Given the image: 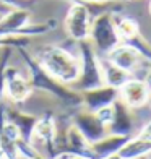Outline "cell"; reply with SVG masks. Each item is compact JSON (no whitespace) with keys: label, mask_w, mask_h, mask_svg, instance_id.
Here are the masks:
<instances>
[{"label":"cell","mask_w":151,"mask_h":159,"mask_svg":"<svg viewBox=\"0 0 151 159\" xmlns=\"http://www.w3.org/2000/svg\"><path fill=\"white\" fill-rule=\"evenodd\" d=\"M20 55L23 57L25 65L28 71H30V83L33 86V89H39L52 94L55 99H59L62 104H65L67 107L76 109V107L83 106V98L80 91L71 89L70 86L63 84L62 81H59L57 78H54L52 75H49L47 71L42 68V65L38 62L36 57H33L30 52H26L25 47L16 49Z\"/></svg>","instance_id":"cell-1"},{"label":"cell","mask_w":151,"mask_h":159,"mask_svg":"<svg viewBox=\"0 0 151 159\" xmlns=\"http://www.w3.org/2000/svg\"><path fill=\"white\" fill-rule=\"evenodd\" d=\"M38 62L49 75H52L63 84H73L80 76V59L63 47H44L39 54Z\"/></svg>","instance_id":"cell-2"},{"label":"cell","mask_w":151,"mask_h":159,"mask_svg":"<svg viewBox=\"0 0 151 159\" xmlns=\"http://www.w3.org/2000/svg\"><path fill=\"white\" fill-rule=\"evenodd\" d=\"M78 50H80V76L73 83L75 91H89L104 86V78L103 71H101L99 65V57L96 54L94 47L91 46V42L80 41L78 42Z\"/></svg>","instance_id":"cell-3"},{"label":"cell","mask_w":151,"mask_h":159,"mask_svg":"<svg viewBox=\"0 0 151 159\" xmlns=\"http://www.w3.org/2000/svg\"><path fill=\"white\" fill-rule=\"evenodd\" d=\"M91 46L94 47L96 54L107 55L112 49H116L120 44V38L116 30L114 15L103 13L91 21L89 28V39Z\"/></svg>","instance_id":"cell-4"},{"label":"cell","mask_w":151,"mask_h":159,"mask_svg":"<svg viewBox=\"0 0 151 159\" xmlns=\"http://www.w3.org/2000/svg\"><path fill=\"white\" fill-rule=\"evenodd\" d=\"M91 15L85 3L76 2L67 13L65 18V31L75 41L89 39V28H91Z\"/></svg>","instance_id":"cell-5"},{"label":"cell","mask_w":151,"mask_h":159,"mask_svg":"<svg viewBox=\"0 0 151 159\" xmlns=\"http://www.w3.org/2000/svg\"><path fill=\"white\" fill-rule=\"evenodd\" d=\"M71 124H73L78 130L81 132V135L88 140L91 144L99 141L101 138H104L107 135V127L98 119V115L94 112L89 111H78L71 117Z\"/></svg>","instance_id":"cell-6"},{"label":"cell","mask_w":151,"mask_h":159,"mask_svg":"<svg viewBox=\"0 0 151 159\" xmlns=\"http://www.w3.org/2000/svg\"><path fill=\"white\" fill-rule=\"evenodd\" d=\"M149 96H151V91L146 81L140 78H130L119 89V98L130 109H140L141 106L149 102Z\"/></svg>","instance_id":"cell-7"},{"label":"cell","mask_w":151,"mask_h":159,"mask_svg":"<svg viewBox=\"0 0 151 159\" xmlns=\"http://www.w3.org/2000/svg\"><path fill=\"white\" fill-rule=\"evenodd\" d=\"M33 91V86L30 80L23 76L16 68L8 67L5 73V93L8 94L10 101L13 102H23L30 98Z\"/></svg>","instance_id":"cell-8"},{"label":"cell","mask_w":151,"mask_h":159,"mask_svg":"<svg viewBox=\"0 0 151 159\" xmlns=\"http://www.w3.org/2000/svg\"><path fill=\"white\" fill-rule=\"evenodd\" d=\"M83 107L89 112H98L99 109H103L106 106H112L114 101L119 99V89L112 88V86H99V88L83 91Z\"/></svg>","instance_id":"cell-9"},{"label":"cell","mask_w":151,"mask_h":159,"mask_svg":"<svg viewBox=\"0 0 151 159\" xmlns=\"http://www.w3.org/2000/svg\"><path fill=\"white\" fill-rule=\"evenodd\" d=\"M114 119L111 125L107 127V133L120 135V136H132L133 132V117L130 112V107L124 104L120 98L114 101Z\"/></svg>","instance_id":"cell-10"},{"label":"cell","mask_w":151,"mask_h":159,"mask_svg":"<svg viewBox=\"0 0 151 159\" xmlns=\"http://www.w3.org/2000/svg\"><path fill=\"white\" fill-rule=\"evenodd\" d=\"M106 59H109L114 65H117L119 68H122V70L128 71L130 75H133L135 71L140 68L143 57L136 52L133 47L120 42L116 49H112L111 52L106 55Z\"/></svg>","instance_id":"cell-11"},{"label":"cell","mask_w":151,"mask_h":159,"mask_svg":"<svg viewBox=\"0 0 151 159\" xmlns=\"http://www.w3.org/2000/svg\"><path fill=\"white\" fill-rule=\"evenodd\" d=\"M55 135H57V125H55V119L52 117V114H44L42 117L38 119L33 132V140L41 141V144L46 148L49 153L47 159L54 156V141H55ZM33 143V141H31Z\"/></svg>","instance_id":"cell-12"},{"label":"cell","mask_w":151,"mask_h":159,"mask_svg":"<svg viewBox=\"0 0 151 159\" xmlns=\"http://www.w3.org/2000/svg\"><path fill=\"white\" fill-rule=\"evenodd\" d=\"M5 117H7V120H10L18 128L21 140L28 141V143L33 141V132H34L36 122H38L39 117L26 114V112H21L18 109H13V107H5Z\"/></svg>","instance_id":"cell-13"},{"label":"cell","mask_w":151,"mask_h":159,"mask_svg":"<svg viewBox=\"0 0 151 159\" xmlns=\"http://www.w3.org/2000/svg\"><path fill=\"white\" fill-rule=\"evenodd\" d=\"M30 20H31V13L26 8H13L10 13H7L0 20V38L10 34L20 36L21 30L30 25Z\"/></svg>","instance_id":"cell-14"},{"label":"cell","mask_w":151,"mask_h":159,"mask_svg":"<svg viewBox=\"0 0 151 159\" xmlns=\"http://www.w3.org/2000/svg\"><path fill=\"white\" fill-rule=\"evenodd\" d=\"M67 149L71 154H75L80 159H96V156L93 154L91 143L81 135V132L78 130L73 124H70L67 128Z\"/></svg>","instance_id":"cell-15"},{"label":"cell","mask_w":151,"mask_h":159,"mask_svg":"<svg viewBox=\"0 0 151 159\" xmlns=\"http://www.w3.org/2000/svg\"><path fill=\"white\" fill-rule=\"evenodd\" d=\"M130 138L132 136H120V135L107 133L104 138H101L99 141L91 144L93 154L96 156V159H104V157H109L112 154H117Z\"/></svg>","instance_id":"cell-16"},{"label":"cell","mask_w":151,"mask_h":159,"mask_svg":"<svg viewBox=\"0 0 151 159\" xmlns=\"http://www.w3.org/2000/svg\"><path fill=\"white\" fill-rule=\"evenodd\" d=\"M101 65V71H103V78H104V84L112 86L116 89H120L128 80L133 78L128 71L119 68L117 65H114L109 59H99Z\"/></svg>","instance_id":"cell-17"},{"label":"cell","mask_w":151,"mask_h":159,"mask_svg":"<svg viewBox=\"0 0 151 159\" xmlns=\"http://www.w3.org/2000/svg\"><path fill=\"white\" fill-rule=\"evenodd\" d=\"M122 159H141L146 157L148 154H151V143L145 141L135 136V138H130L117 153Z\"/></svg>","instance_id":"cell-18"},{"label":"cell","mask_w":151,"mask_h":159,"mask_svg":"<svg viewBox=\"0 0 151 159\" xmlns=\"http://www.w3.org/2000/svg\"><path fill=\"white\" fill-rule=\"evenodd\" d=\"M116 23V30L120 38V42H128L140 36V28L138 23L133 18H114Z\"/></svg>","instance_id":"cell-19"},{"label":"cell","mask_w":151,"mask_h":159,"mask_svg":"<svg viewBox=\"0 0 151 159\" xmlns=\"http://www.w3.org/2000/svg\"><path fill=\"white\" fill-rule=\"evenodd\" d=\"M11 54H13V49L2 47V54H0V102H2L5 94V73H7V68H8Z\"/></svg>","instance_id":"cell-20"},{"label":"cell","mask_w":151,"mask_h":159,"mask_svg":"<svg viewBox=\"0 0 151 159\" xmlns=\"http://www.w3.org/2000/svg\"><path fill=\"white\" fill-rule=\"evenodd\" d=\"M94 114L98 115V119L103 122L106 127H109L111 122H112V119H114V106H106V107L99 109V111L94 112Z\"/></svg>","instance_id":"cell-21"},{"label":"cell","mask_w":151,"mask_h":159,"mask_svg":"<svg viewBox=\"0 0 151 159\" xmlns=\"http://www.w3.org/2000/svg\"><path fill=\"white\" fill-rule=\"evenodd\" d=\"M138 138H141V140H145V141H149L151 143V120L148 122L146 125H143V128L140 130V133L136 135Z\"/></svg>","instance_id":"cell-22"},{"label":"cell","mask_w":151,"mask_h":159,"mask_svg":"<svg viewBox=\"0 0 151 159\" xmlns=\"http://www.w3.org/2000/svg\"><path fill=\"white\" fill-rule=\"evenodd\" d=\"M104 159H122L119 154H112V156H109V157H104Z\"/></svg>","instance_id":"cell-23"},{"label":"cell","mask_w":151,"mask_h":159,"mask_svg":"<svg viewBox=\"0 0 151 159\" xmlns=\"http://www.w3.org/2000/svg\"><path fill=\"white\" fill-rule=\"evenodd\" d=\"M31 159H47V157H44V156H41V153L39 154H36L34 157H31Z\"/></svg>","instance_id":"cell-24"},{"label":"cell","mask_w":151,"mask_h":159,"mask_svg":"<svg viewBox=\"0 0 151 159\" xmlns=\"http://www.w3.org/2000/svg\"><path fill=\"white\" fill-rule=\"evenodd\" d=\"M0 159H8L7 156H3V154H0Z\"/></svg>","instance_id":"cell-25"},{"label":"cell","mask_w":151,"mask_h":159,"mask_svg":"<svg viewBox=\"0 0 151 159\" xmlns=\"http://www.w3.org/2000/svg\"><path fill=\"white\" fill-rule=\"evenodd\" d=\"M149 10H151V3H149Z\"/></svg>","instance_id":"cell-26"},{"label":"cell","mask_w":151,"mask_h":159,"mask_svg":"<svg viewBox=\"0 0 151 159\" xmlns=\"http://www.w3.org/2000/svg\"><path fill=\"white\" fill-rule=\"evenodd\" d=\"M149 102H151V96H149Z\"/></svg>","instance_id":"cell-27"}]
</instances>
